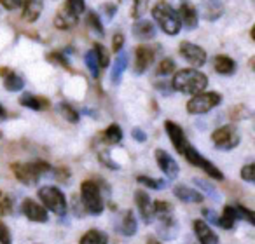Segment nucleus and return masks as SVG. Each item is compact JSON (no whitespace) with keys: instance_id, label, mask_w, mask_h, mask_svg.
<instances>
[{"instance_id":"f257e3e1","label":"nucleus","mask_w":255,"mask_h":244,"mask_svg":"<svg viewBox=\"0 0 255 244\" xmlns=\"http://www.w3.org/2000/svg\"><path fill=\"white\" fill-rule=\"evenodd\" d=\"M171 85L175 91L184 92V94H199L208 85V77L196 68H184L175 74Z\"/></svg>"},{"instance_id":"f03ea898","label":"nucleus","mask_w":255,"mask_h":244,"mask_svg":"<svg viewBox=\"0 0 255 244\" xmlns=\"http://www.w3.org/2000/svg\"><path fill=\"white\" fill-rule=\"evenodd\" d=\"M152 18H154V21H157L161 30L170 37L177 35L182 28L177 11H173L171 5L168 4V2H164V0H159L152 7Z\"/></svg>"},{"instance_id":"7ed1b4c3","label":"nucleus","mask_w":255,"mask_h":244,"mask_svg":"<svg viewBox=\"0 0 255 244\" xmlns=\"http://www.w3.org/2000/svg\"><path fill=\"white\" fill-rule=\"evenodd\" d=\"M11 169L18 181H21V183H25V185H32V183H37L42 174L49 173L51 166L46 161L39 159V161H33V163L12 164Z\"/></svg>"},{"instance_id":"20e7f679","label":"nucleus","mask_w":255,"mask_h":244,"mask_svg":"<svg viewBox=\"0 0 255 244\" xmlns=\"http://www.w3.org/2000/svg\"><path fill=\"white\" fill-rule=\"evenodd\" d=\"M39 199L42 201L44 208L53 211L54 215L63 216L67 213V197L65 194L54 185H46V187H40L37 192Z\"/></svg>"},{"instance_id":"39448f33","label":"nucleus","mask_w":255,"mask_h":244,"mask_svg":"<svg viewBox=\"0 0 255 244\" xmlns=\"http://www.w3.org/2000/svg\"><path fill=\"white\" fill-rule=\"evenodd\" d=\"M81 199L84 209L91 215H100L103 211V199L100 194V187L96 181L86 180L81 185Z\"/></svg>"},{"instance_id":"423d86ee","label":"nucleus","mask_w":255,"mask_h":244,"mask_svg":"<svg viewBox=\"0 0 255 244\" xmlns=\"http://www.w3.org/2000/svg\"><path fill=\"white\" fill-rule=\"evenodd\" d=\"M222 96L219 92H199L194 94L187 103V112L192 115H203L220 105Z\"/></svg>"},{"instance_id":"0eeeda50","label":"nucleus","mask_w":255,"mask_h":244,"mask_svg":"<svg viewBox=\"0 0 255 244\" xmlns=\"http://www.w3.org/2000/svg\"><path fill=\"white\" fill-rule=\"evenodd\" d=\"M180 156H184L185 161H189V163H191L192 166L201 167V169L205 171L206 174H210V176L215 178V180H224L222 171H220L219 167H217L213 163H210V161L206 159L205 156H201V154H199L198 150H196L194 147L191 145V143H187V145H185V149L182 150Z\"/></svg>"},{"instance_id":"6e6552de","label":"nucleus","mask_w":255,"mask_h":244,"mask_svg":"<svg viewBox=\"0 0 255 244\" xmlns=\"http://www.w3.org/2000/svg\"><path fill=\"white\" fill-rule=\"evenodd\" d=\"M240 133L234 126H222L212 133V142L219 150H233L240 145Z\"/></svg>"},{"instance_id":"1a4fd4ad","label":"nucleus","mask_w":255,"mask_h":244,"mask_svg":"<svg viewBox=\"0 0 255 244\" xmlns=\"http://www.w3.org/2000/svg\"><path fill=\"white\" fill-rule=\"evenodd\" d=\"M178 53L184 60H187L194 67H203L206 63V51L192 42H182L178 46Z\"/></svg>"},{"instance_id":"9d476101","label":"nucleus","mask_w":255,"mask_h":244,"mask_svg":"<svg viewBox=\"0 0 255 244\" xmlns=\"http://www.w3.org/2000/svg\"><path fill=\"white\" fill-rule=\"evenodd\" d=\"M157 47L150 46H138L135 51V74H143L149 70V67L152 65L154 58H156Z\"/></svg>"},{"instance_id":"9b49d317","label":"nucleus","mask_w":255,"mask_h":244,"mask_svg":"<svg viewBox=\"0 0 255 244\" xmlns=\"http://www.w3.org/2000/svg\"><path fill=\"white\" fill-rule=\"evenodd\" d=\"M21 211H23V215L30 220V222L46 223L47 220H49V216H47V209L44 208L42 204H39V202H35L33 199H30V197L23 201Z\"/></svg>"},{"instance_id":"f8f14e48","label":"nucleus","mask_w":255,"mask_h":244,"mask_svg":"<svg viewBox=\"0 0 255 244\" xmlns=\"http://www.w3.org/2000/svg\"><path fill=\"white\" fill-rule=\"evenodd\" d=\"M154 157H156L157 166L161 167V171H163L168 178H177L178 176V173H180V167H178L177 161H175L173 157L166 152V150L157 149L156 152H154Z\"/></svg>"},{"instance_id":"ddd939ff","label":"nucleus","mask_w":255,"mask_h":244,"mask_svg":"<svg viewBox=\"0 0 255 244\" xmlns=\"http://www.w3.org/2000/svg\"><path fill=\"white\" fill-rule=\"evenodd\" d=\"M192 227H194V234L198 237L199 244H220L219 236L205 220H194Z\"/></svg>"},{"instance_id":"4468645a","label":"nucleus","mask_w":255,"mask_h":244,"mask_svg":"<svg viewBox=\"0 0 255 244\" xmlns=\"http://www.w3.org/2000/svg\"><path fill=\"white\" fill-rule=\"evenodd\" d=\"M135 202H136V208L140 211V216L145 223H152L154 220V211H152V202H150V197L145 190H136L135 192Z\"/></svg>"},{"instance_id":"2eb2a0df","label":"nucleus","mask_w":255,"mask_h":244,"mask_svg":"<svg viewBox=\"0 0 255 244\" xmlns=\"http://www.w3.org/2000/svg\"><path fill=\"white\" fill-rule=\"evenodd\" d=\"M164 129H166L168 138L171 140V143H173V147L177 149V152L182 154V150H184L185 145L189 143V140L185 138V135H184V129L178 124H175V122H171V120L164 122Z\"/></svg>"},{"instance_id":"dca6fc26","label":"nucleus","mask_w":255,"mask_h":244,"mask_svg":"<svg viewBox=\"0 0 255 244\" xmlns=\"http://www.w3.org/2000/svg\"><path fill=\"white\" fill-rule=\"evenodd\" d=\"M178 14V19H180V25L185 26L187 30H194L196 26H198V11H196V7L191 4V2H184V4L180 5V11L177 12Z\"/></svg>"},{"instance_id":"f3484780","label":"nucleus","mask_w":255,"mask_h":244,"mask_svg":"<svg viewBox=\"0 0 255 244\" xmlns=\"http://www.w3.org/2000/svg\"><path fill=\"white\" fill-rule=\"evenodd\" d=\"M0 77H2V82H4V87L9 92H18L25 87V81L12 68H0Z\"/></svg>"},{"instance_id":"a211bd4d","label":"nucleus","mask_w":255,"mask_h":244,"mask_svg":"<svg viewBox=\"0 0 255 244\" xmlns=\"http://www.w3.org/2000/svg\"><path fill=\"white\" fill-rule=\"evenodd\" d=\"M159 222L161 223H159V230H157V234H159L161 239L171 241V239H175V237L178 236V223L171 215L161 216Z\"/></svg>"},{"instance_id":"6ab92c4d","label":"nucleus","mask_w":255,"mask_h":244,"mask_svg":"<svg viewBox=\"0 0 255 244\" xmlns=\"http://www.w3.org/2000/svg\"><path fill=\"white\" fill-rule=\"evenodd\" d=\"M133 35L138 40H152L156 37V25L149 19H138V21L133 25Z\"/></svg>"},{"instance_id":"aec40b11","label":"nucleus","mask_w":255,"mask_h":244,"mask_svg":"<svg viewBox=\"0 0 255 244\" xmlns=\"http://www.w3.org/2000/svg\"><path fill=\"white\" fill-rule=\"evenodd\" d=\"M77 18L79 16H75L67 5H63V7L56 12V16H54V26L60 30H70L77 25Z\"/></svg>"},{"instance_id":"412c9836","label":"nucleus","mask_w":255,"mask_h":244,"mask_svg":"<svg viewBox=\"0 0 255 244\" xmlns=\"http://www.w3.org/2000/svg\"><path fill=\"white\" fill-rule=\"evenodd\" d=\"M44 0H23V19L28 23H33L42 14Z\"/></svg>"},{"instance_id":"4be33fe9","label":"nucleus","mask_w":255,"mask_h":244,"mask_svg":"<svg viewBox=\"0 0 255 244\" xmlns=\"http://www.w3.org/2000/svg\"><path fill=\"white\" fill-rule=\"evenodd\" d=\"M173 194L177 199H180L182 202H191V204H199L203 202V194L198 192L196 188L185 187V185H177L173 188Z\"/></svg>"},{"instance_id":"5701e85b","label":"nucleus","mask_w":255,"mask_h":244,"mask_svg":"<svg viewBox=\"0 0 255 244\" xmlns=\"http://www.w3.org/2000/svg\"><path fill=\"white\" fill-rule=\"evenodd\" d=\"M25 108H30V110H35V112H42V110H47L51 106L49 99L44 98V96H35V94H30V92H25L19 99Z\"/></svg>"},{"instance_id":"b1692460","label":"nucleus","mask_w":255,"mask_h":244,"mask_svg":"<svg viewBox=\"0 0 255 244\" xmlns=\"http://www.w3.org/2000/svg\"><path fill=\"white\" fill-rule=\"evenodd\" d=\"M213 68L220 75H231L236 72V61L231 56H227V54H219L213 60Z\"/></svg>"},{"instance_id":"393cba45","label":"nucleus","mask_w":255,"mask_h":244,"mask_svg":"<svg viewBox=\"0 0 255 244\" xmlns=\"http://www.w3.org/2000/svg\"><path fill=\"white\" fill-rule=\"evenodd\" d=\"M136 229H138V223H136V218L133 215V211H124L123 220H121V225H119V232L123 236H135Z\"/></svg>"},{"instance_id":"a878e982","label":"nucleus","mask_w":255,"mask_h":244,"mask_svg":"<svg viewBox=\"0 0 255 244\" xmlns=\"http://www.w3.org/2000/svg\"><path fill=\"white\" fill-rule=\"evenodd\" d=\"M126 68H128V54L121 51L116 63H114L112 74H110V82H112V84H119L121 79H123V74L126 72Z\"/></svg>"},{"instance_id":"bb28decb","label":"nucleus","mask_w":255,"mask_h":244,"mask_svg":"<svg viewBox=\"0 0 255 244\" xmlns=\"http://www.w3.org/2000/svg\"><path fill=\"white\" fill-rule=\"evenodd\" d=\"M123 140V129L119 124H110L105 131L102 133V142L107 145H117Z\"/></svg>"},{"instance_id":"cd10ccee","label":"nucleus","mask_w":255,"mask_h":244,"mask_svg":"<svg viewBox=\"0 0 255 244\" xmlns=\"http://www.w3.org/2000/svg\"><path fill=\"white\" fill-rule=\"evenodd\" d=\"M238 220H240V216H238V213H236V208H234V206H226L222 211V216H220L217 223H219L220 227H224V229L229 230V229H234Z\"/></svg>"},{"instance_id":"c85d7f7f","label":"nucleus","mask_w":255,"mask_h":244,"mask_svg":"<svg viewBox=\"0 0 255 244\" xmlns=\"http://www.w3.org/2000/svg\"><path fill=\"white\" fill-rule=\"evenodd\" d=\"M222 14H224V5L215 2V0L206 2V4L203 5V18H205L206 21H217Z\"/></svg>"},{"instance_id":"c756f323","label":"nucleus","mask_w":255,"mask_h":244,"mask_svg":"<svg viewBox=\"0 0 255 244\" xmlns=\"http://www.w3.org/2000/svg\"><path fill=\"white\" fill-rule=\"evenodd\" d=\"M79 244H107V236L96 229H91L81 237Z\"/></svg>"},{"instance_id":"7c9ffc66","label":"nucleus","mask_w":255,"mask_h":244,"mask_svg":"<svg viewBox=\"0 0 255 244\" xmlns=\"http://www.w3.org/2000/svg\"><path fill=\"white\" fill-rule=\"evenodd\" d=\"M93 47H95V49H93V53H95L96 61H98V67L100 68H107V67H109V63H110L109 51H107L102 44H95Z\"/></svg>"},{"instance_id":"2f4dec72","label":"nucleus","mask_w":255,"mask_h":244,"mask_svg":"<svg viewBox=\"0 0 255 244\" xmlns=\"http://www.w3.org/2000/svg\"><path fill=\"white\" fill-rule=\"evenodd\" d=\"M60 113L63 115V119H67L72 124H77L79 122V112L68 103H60Z\"/></svg>"},{"instance_id":"473e14b6","label":"nucleus","mask_w":255,"mask_h":244,"mask_svg":"<svg viewBox=\"0 0 255 244\" xmlns=\"http://www.w3.org/2000/svg\"><path fill=\"white\" fill-rule=\"evenodd\" d=\"M86 21H88V25L91 26L93 32L98 33V35H102V37H103V33H105V28H103L102 19H100V16L96 14V12L89 11V12H88V18H86Z\"/></svg>"},{"instance_id":"72a5a7b5","label":"nucleus","mask_w":255,"mask_h":244,"mask_svg":"<svg viewBox=\"0 0 255 244\" xmlns=\"http://www.w3.org/2000/svg\"><path fill=\"white\" fill-rule=\"evenodd\" d=\"M147 7H149V0H133V9H131V18L133 19H142L145 14Z\"/></svg>"},{"instance_id":"f704fd0d","label":"nucleus","mask_w":255,"mask_h":244,"mask_svg":"<svg viewBox=\"0 0 255 244\" xmlns=\"http://www.w3.org/2000/svg\"><path fill=\"white\" fill-rule=\"evenodd\" d=\"M136 181L140 185H143L145 188H154V190H161L164 187V181L163 180H154L150 176H136Z\"/></svg>"},{"instance_id":"c9c22d12","label":"nucleus","mask_w":255,"mask_h":244,"mask_svg":"<svg viewBox=\"0 0 255 244\" xmlns=\"http://www.w3.org/2000/svg\"><path fill=\"white\" fill-rule=\"evenodd\" d=\"M171 206L168 204L166 201H156V202H152V211H154V215H157V218H161V216H168V215H171Z\"/></svg>"},{"instance_id":"e433bc0d","label":"nucleus","mask_w":255,"mask_h":244,"mask_svg":"<svg viewBox=\"0 0 255 244\" xmlns=\"http://www.w3.org/2000/svg\"><path fill=\"white\" fill-rule=\"evenodd\" d=\"M175 72V61L171 58H164L159 65H157V75H171Z\"/></svg>"},{"instance_id":"4c0bfd02","label":"nucleus","mask_w":255,"mask_h":244,"mask_svg":"<svg viewBox=\"0 0 255 244\" xmlns=\"http://www.w3.org/2000/svg\"><path fill=\"white\" fill-rule=\"evenodd\" d=\"M86 67L89 68V72H91L93 79H98L100 75V67H98V61H96V56L93 51H89L88 54H86Z\"/></svg>"},{"instance_id":"58836bf2","label":"nucleus","mask_w":255,"mask_h":244,"mask_svg":"<svg viewBox=\"0 0 255 244\" xmlns=\"http://www.w3.org/2000/svg\"><path fill=\"white\" fill-rule=\"evenodd\" d=\"M12 209V201L7 194L0 192V216H7Z\"/></svg>"},{"instance_id":"ea45409f","label":"nucleus","mask_w":255,"mask_h":244,"mask_svg":"<svg viewBox=\"0 0 255 244\" xmlns=\"http://www.w3.org/2000/svg\"><path fill=\"white\" fill-rule=\"evenodd\" d=\"M47 60L53 65H56V67H63V68H67V70H70V65H68V60L65 58L63 53H51L49 56H47Z\"/></svg>"},{"instance_id":"a19ab883","label":"nucleus","mask_w":255,"mask_h":244,"mask_svg":"<svg viewBox=\"0 0 255 244\" xmlns=\"http://www.w3.org/2000/svg\"><path fill=\"white\" fill-rule=\"evenodd\" d=\"M67 7L74 12L75 16H81L86 11L84 0H67Z\"/></svg>"},{"instance_id":"79ce46f5","label":"nucleus","mask_w":255,"mask_h":244,"mask_svg":"<svg viewBox=\"0 0 255 244\" xmlns=\"http://www.w3.org/2000/svg\"><path fill=\"white\" fill-rule=\"evenodd\" d=\"M241 178L248 183H254L255 181V166L254 164H247L245 167H241Z\"/></svg>"},{"instance_id":"37998d69","label":"nucleus","mask_w":255,"mask_h":244,"mask_svg":"<svg viewBox=\"0 0 255 244\" xmlns=\"http://www.w3.org/2000/svg\"><path fill=\"white\" fill-rule=\"evenodd\" d=\"M236 213H238V216H240V218H245L248 223H252V225L255 223V218H254L255 215H254V211H252V209H247L245 206H236Z\"/></svg>"},{"instance_id":"c03bdc74","label":"nucleus","mask_w":255,"mask_h":244,"mask_svg":"<svg viewBox=\"0 0 255 244\" xmlns=\"http://www.w3.org/2000/svg\"><path fill=\"white\" fill-rule=\"evenodd\" d=\"M0 244H12L11 230L7 229L4 222H0Z\"/></svg>"},{"instance_id":"a18cd8bd","label":"nucleus","mask_w":255,"mask_h":244,"mask_svg":"<svg viewBox=\"0 0 255 244\" xmlns=\"http://www.w3.org/2000/svg\"><path fill=\"white\" fill-rule=\"evenodd\" d=\"M123 46H124V35L123 33H116V37L112 39V49L116 51V53H121Z\"/></svg>"},{"instance_id":"49530a36","label":"nucleus","mask_w":255,"mask_h":244,"mask_svg":"<svg viewBox=\"0 0 255 244\" xmlns=\"http://www.w3.org/2000/svg\"><path fill=\"white\" fill-rule=\"evenodd\" d=\"M98 157H100V163H103L105 166H109L110 169H117V167H119L116 163H110L112 159H110V154L107 152V150H105V152H100V156H98Z\"/></svg>"},{"instance_id":"de8ad7c7","label":"nucleus","mask_w":255,"mask_h":244,"mask_svg":"<svg viewBox=\"0 0 255 244\" xmlns=\"http://www.w3.org/2000/svg\"><path fill=\"white\" fill-rule=\"evenodd\" d=\"M103 11H105L107 18L112 19L114 16L117 14V5H116V4H112V2H107V4H103Z\"/></svg>"},{"instance_id":"09e8293b","label":"nucleus","mask_w":255,"mask_h":244,"mask_svg":"<svg viewBox=\"0 0 255 244\" xmlns=\"http://www.w3.org/2000/svg\"><path fill=\"white\" fill-rule=\"evenodd\" d=\"M21 0H0V5H4L7 11H12V9L19 7Z\"/></svg>"},{"instance_id":"8fccbe9b","label":"nucleus","mask_w":255,"mask_h":244,"mask_svg":"<svg viewBox=\"0 0 255 244\" xmlns=\"http://www.w3.org/2000/svg\"><path fill=\"white\" fill-rule=\"evenodd\" d=\"M131 136H133V138H135L138 143H143V142H145V140H147L145 131H142V129H140V128H135V129H133V131H131Z\"/></svg>"},{"instance_id":"3c124183","label":"nucleus","mask_w":255,"mask_h":244,"mask_svg":"<svg viewBox=\"0 0 255 244\" xmlns=\"http://www.w3.org/2000/svg\"><path fill=\"white\" fill-rule=\"evenodd\" d=\"M56 178L60 181H68V178H70V173H68V169L67 167H60V169L56 171Z\"/></svg>"},{"instance_id":"603ef678","label":"nucleus","mask_w":255,"mask_h":244,"mask_svg":"<svg viewBox=\"0 0 255 244\" xmlns=\"http://www.w3.org/2000/svg\"><path fill=\"white\" fill-rule=\"evenodd\" d=\"M203 215L206 216V220H210V222H213V223H217L219 222V218H217V215H215V211H212V209H203Z\"/></svg>"},{"instance_id":"864d4df0","label":"nucleus","mask_w":255,"mask_h":244,"mask_svg":"<svg viewBox=\"0 0 255 244\" xmlns=\"http://www.w3.org/2000/svg\"><path fill=\"white\" fill-rule=\"evenodd\" d=\"M5 117H7V112H5V108L2 105H0V120H4Z\"/></svg>"},{"instance_id":"5fc2aeb1","label":"nucleus","mask_w":255,"mask_h":244,"mask_svg":"<svg viewBox=\"0 0 255 244\" xmlns=\"http://www.w3.org/2000/svg\"><path fill=\"white\" fill-rule=\"evenodd\" d=\"M147 244H161V243L157 239H149V243H147Z\"/></svg>"},{"instance_id":"6e6d98bb","label":"nucleus","mask_w":255,"mask_h":244,"mask_svg":"<svg viewBox=\"0 0 255 244\" xmlns=\"http://www.w3.org/2000/svg\"><path fill=\"white\" fill-rule=\"evenodd\" d=\"M0 138H2V131H0Z\"/></svg>"}]
</instances>
